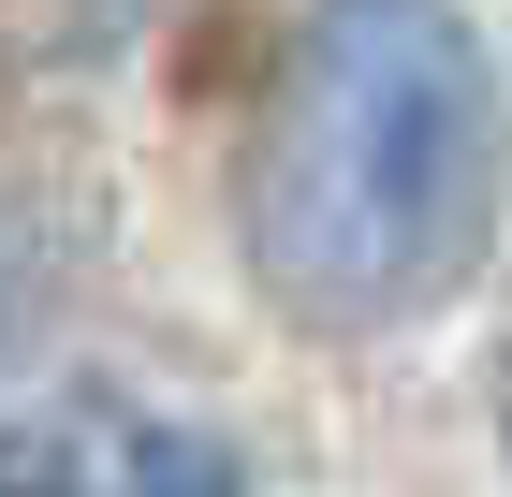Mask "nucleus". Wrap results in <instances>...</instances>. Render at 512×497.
Returning a JSON list of instances; mask_svg holds the SVG:
<instances>
[{
    "label": "nucleus",
    "mask_w": 512,
    "mask_h": 497,
    "mask_svg": "<svg viewBox=\"0 0 512 497\" xmlns=\"http://www.w3.org/2000/svg\"><path fill=\"white\" fill-rule=\"evenodd\" d=\"M0 497H249L235 439L161 395L118 381H59L30 410H0Z\"/></svg>",
    "instance_id": "f03ea898"
},
{
    "label": "nucleus",
    "mask_w": 512,
    "mask_h": 497,
    "mask_svg": "<svg viewBox=\"0 0 512 497\" xmlns=\"http://www.w3.org/2000/svg\"><path fill=\"white\" fill-rule=\"evenodd\" d=\"M512 103L454 0H308L235 161V249L278 322L395 337L483 264Z\"/></svg>",
    "instance_id": "f257e3e1"
},
{
    "label": "nucleus",
    "mask_w": 512,
    "mask_h": 497,
    "mask_svg": "<svg viewBox=\"0 0 512 497\" xmlns=\"http://www.w3.org/2000/svg\"><path fill=\"white\" fill-rule=\"evenodd\" d=\"M498 468H512V366H498Z\"/></svg>",
    "instance_id": "7ed1b4c3"
}]
</instances>
